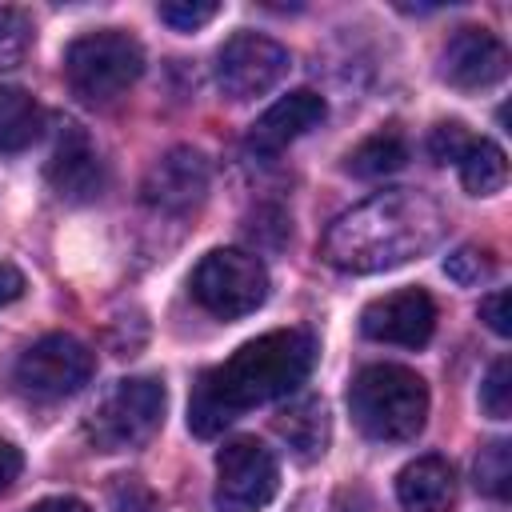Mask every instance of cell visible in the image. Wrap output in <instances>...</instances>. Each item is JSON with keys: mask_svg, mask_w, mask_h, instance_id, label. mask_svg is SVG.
<instances>
[{"mask_svg": "<svg viewBox=\"0 0 512 512\" xmlns=\"http://www.w3.org/2000/svg\"><path fill=\"white\" fill-rule=\"evenodd\" d=\"M316 360V340L304 328H276L240 344L224 364L208 368L188 400V428L196 436L224 432L256 404L296 392Z\"/></svg>", "mask_w": 512, "mask_h": 512, "instance_id": "obj_1", "label": "cell"}, {"mask_svg": "<svg viewBox=\"0 0 512 512\" xmlns=\"http://www.w3.org/2000/svg\"><path fill=\"white\" fill-rule=\"evenodd\" d=\"M444 228V208L428 192L388 188L332 220L324 232V260L352 276L388 272L436 248Z\"/></svg>", "mask_w": 512, "mask_h": 512, "instance_id": "obj_2", "label": "cell"}, {"mask_svg": "<svg viewBox=\"0 0 512 512\" xmlns=\"http://www.w3.org/2000/svg\"><path fill=\"white\" fill-rule=\"evenodd\" d=\"M348 412L368 440L404 444L428 420V388L412 368L400 364H368L352 376Z\"/></svg>", "mask_w": 512, "mask_h": 512, "instance_id": "obj_3", "label": "cell"}, {"mask_svg": "<svg viewBox=\"0 0 512 512\" xmlns=\"http://www.w3.org/2000/svg\"><path fill=\"white\" fill-rule=\"evenodd\" d=\"M144 72V48L120 32L100 28L88 36H76L64 52V76L68 88L88 104H108L120 92H128Z\"/></svg>", "mask_w": 512, "mask_h": 512, "instance_id": "obj_4", "label": "cell"}, {"mask_svg": "<svg viewBox=\"0 0 512 512\" xmlns=\"http://www.w3.org/2000/svg\"><path fill=\"white\" fill-rule=\"evenodd\" d=\"M164 420V384L152 376L120 380L84 420V436L96 452H128L152 440Z\"/></svg>", "mask_w": 512, "mask_h": 512, "instance_id": "obj_5", "label": "cell"}, {"mask_svg": "<svg viewBox=\"0 0 512 512\" xmlns=\"http://www.w3.org/2000/svg\"><path fill=\"white\" fill-rule=\"evenodd\" d=\"M188 288L204 312L220 320H236L268 300V268L260 264V256L244 248H216L196 264Z\"/></svg>", "mask_w": 512, "mask_h": 512, "instance_id": "obj_6", "label": "cell"}, {"mask_svg": "<svg viewBox=\"0 0 512 512\" xmlns=\"http://www.w3.org/2000/svg\"><path fill=\"white\" fill-rule=\"evenodd\" d=\"M92 368H96V356L88 352V344H80L76 336L52 332L20 352L12 380L32 400H64L92 380Z\"/></svg>", "mask_w": 512, "mask_h": 512, "instance_id": "obj_7", "label": "cell"}, {"mask_svg": "<svg viewBox=\"0 0 512 512\" xmlns=\"http://www.w3.org/2000/svg\"><path fill=\"white\" fill-rule=\"evenodd\" d=\"M280 488V464L276 456L252 440L236 436L216 452V512H260Z\"/></svg>", "mask_w": 512, "mask_h": 512, "instance_id": "obj_8", "label": "cell"}, {"mask_svg": "<svg viewBox=\"0 0 512 512\" xmlns=\"http://www.w3.org/2000/svg\"><path fill=\"white\" fill-rule=\"evenodd\" d=\"M292 68V56L284 44L260 32H236L216 52V84L228 100H256L272 92Z\"/></svg>", "mask_w": 512, "mask_h": 512, "instance_id": "obj_9", "label": "cell"}, {"mask_svg": "<svg viewBox=\"0 0 512 512\" xmlns=\"http://www.w3.org/2000/svg\"><path fill=\"white\" fill-rule=\"evenodd\" d=\"M360 332L376 344L424 348L436 332V304L424 288H400V292L376 296L360 312Z\"/></svg>", "mask_w": 512, "mask_h": 512, "instance_id": "obj_10", "label": "cell"}, {"mask_svg": "<svg viewBox=\"0 0 512 512\" xmlns=\"http://www.w3.org/2000/svg\"><path fill=\"white\" fill-rule=\"evenodd\" d=\"M508 72V48L488 28H456L440 48V76L452 88L476 92L500 84Z\"/></svg>", "mask_w": 512, "mask_h": 512, "instance_id": "obj_11", "label": "cell"}, {"mask_svg": "<svg viewBox=\"0 0 512 512\" xmlns=\"http://www.w3.org/2000/svg\"><path fill=\"white\" fill-rule=\"evenodd\" d=\"M48 184L68 204H88L104 192L108 184L104 160L80 124H64V132L56 136V148L48 160Z\"/></svg>", "mask_w": 512, "mask_h": 512, "instance_id": "obj_12", "label": "cell"}, {"mask_svg": "<svg viewBox=\"0 0 512 512\" xmlns=\"http://www.w3.org/2000/svg\"><path fill=\"white\" fill-rule=\"evenodd\" d=\"M140 192H144V204L160 212H188L208 192V160L196 148H172L148 168Z\"/></svg>", "mask_w": 512, "mask_h": 512, "instance_id": "obj_13", "label": "cell"}, {"mask_svg": "<svg viewBox=\"0 0 512 512\" xmlns=\"http://www.w3.org/2000/svg\"><path fill=\"white\" fill-rule=\"evenodd\" d=\"M324 116H328L324 96H316L312 88L288 92V96H280L268 112L256 116V124L248 128V152H256V156H276V152H284L292 140H300L308 128H316Z\"/></svg>", "mask_w": 512, "mask_h": 512, "instance_id": "obj_14", "label": "cell"}, {"mask_svg": "<svg viewBox=\"0 0 512 512\" xmlns=\"http://www.w3.org/2000/svg\"><path fill=\"white\" fill-rule=\"evenodd\" d=\"M404 512H448L456 504V472L444 456H416L396 476Z\"/></svg>", "mask_w": 512, "mask_h": 512, "instance_id": "obj_15", "label": "cell"}, {"mask_svg": "<svg viewBox=\"0 0 512 512\" xmlns=\"http://www.w3.org/2000/svg\"><path fill=\"white\" fill-rule=\"evenodd\" d=\"M272 428L280 432V440L300 460H316L328 448V412H324V404L316 396H300L288 408H280L276 420H272Z\"/></svg>", "mask_w": 512, "mask_h": 512, "instance_id": "obj_16", "label": "cell"}, {"mask_svg": "<svg viewBox=\"0 0 512 512\" xmlns=\"http://www.w3.org/2000/svg\"><path fill=\"white\" fill-rule=\"evenodd\" d=\"M44 128V108L24 88H0V152H24Z\"/></svg>", "mask_w": 512, "mask_h": 512, "instance_id": "obj_17", "label": "cell"}, {"mask_svg": "<svg viewBox=\"0 0 512 512\" xmlns=\"http://www.w3.org/2000/svg\"><path fill=\"white\" fill-rule=\"evenodd\" d=\"M408 164V144H404V136L400 132H372L368 140H360L352 152H348V160H344V168L352 172V176H360V180H380V176H392V172H400Z\"/></svg>", "mask_w": 512, "mask_h": 512, "instance_id": "obj_18", "label": "cell"}, {"mask_svg": "<svg viewBox=\"0 0 512 512\" xmlns=\"http://www.w3.org/2000/svg\"><path fill=\"white\" fill-rule=\"evenodd\" d=\"M460 180L472 196H492L508 184V160L500 144L492 140H472V148L460 156Z\"/></svg>", "mask_w": 512, "mask_h": 512, "instance_id": "obj_19", "label": "cell"}, {"mask_svg": "<svg viewBox=\"0 0 512 512\" xmlns=\"http://www.w3.org/2000/svg\"><path fill=\"white\" fill-rule=\"evenodd\" d=\"M476 488L492 500H508L512 492V444L508 440H488L476 456Z\"/></svg>", "mask_w": 512, "mask_h": 512, "instance_id": "obj_20", "label": "cell"}, {"mask_svg": "<svg viewBox=\"0 0 512 512\" xmlns=\"http://www.w3.org/2000/svg\"><path fill=\"white\" fill-rule=\"evenodd\" d=\"M480 408L492 420H508V412H512V364H508V356H500L488 368V376L480 384Z\"/></svg>", "mask_w": 512, "mask_h": 512, "instance_id": "obj_21", "label": "cell"}, {"mask_svg": "<svg viewBox=\"0 0 512 512\" xmlns=\"http://www.w3.org/2000/svg\"><path fill=\"white\" fill-rule=\"evenodd\" d=\"M32 44V24L16 8H0V72L16 68Z\"/></svg>", "mask_w": 512, "mask_h": 512, "instance_id": "obj_22", "label": "cell"}, {"mask_svg": "<svg viewBox=\"0 0 512 512\" xmlns=\"http://www.w3.org/2000/svg\"><path fill=\"white\" fill-rule=\"evenodd\" d=\"M444 272H448L456 284L472 288V284H484V280H492V272H496V260H492V252L464 244V248H456V252L444 260Z\"/></svg>", "mask_w": 512, "mask_h": 512, "instance_id": "obj_23", "label": "cell"}, {"mask_svg": "<svg viewBox=\"0 0 512 512\" xmlns=\"http://www.w3.org/2000/svg\"><path fill=\"white\" fill-rule=\"evenodd\" d=\"M472 148V132L460 124V120H444L432 128L428 136V152L436 164H460V156Z\"/></svg>", "mask_w": 512, "mask_h": 512, "instance_id": "obj_24", "label": "cell"}, {"mask_svg": "<svg viewBox=\"0 0 512 512\" xmlns=\"http://www.w3.org/2000/svg\"><path fill=\"white\" fill-rule=\"evenodd\" d=\"M156 12H160V20L172 24L176 32H196V28H204V24L220 12V4H212V0H168V4H160Z\"/></svg>", "mask_w": 512, "mask_h": 512, "instance_id": "obj_25", "label": "cell"}, {"mask_svg": "<svg viewBox=\"0 0 512 512\" xmlns=\"http://www.w3.org/2000/svg\"><path fill=\"white\" fill-rule=\"evenodd\" d=\"M480 320L496 332V336H512V292L496 288L480 300Z\"/></svg>", "mask_w": 512, "mask_h": 512, "instance_id": "obj_26", "label": "cell"}, {"mask_svg": "<svg viewBox=\"0 0 512 512\" xmlns=\"http://www.w3.org/2000/svg\"><path fill=\"white\" fill-rule=\"evenodd\" d=\"M112 512H152V492L136 480V476H124V480H116L112 484Z\"/></svg>", "mask_w": 512, "mask_h": 512, "instance_id": "obj_27", "label": "cell"}, {"mask_svg": "<svg viewBox=\"0 0 512 512\" xmlns=\"http://www.w3.org/2000/svg\"><path fill=\"white\" fill-rule=\"evenodd\" d=\"M24 296V272L8 260H0V308H8L12 300Z\"/></svg>", "mask_w": 512, "mask_h": 512, "instance_id": "obj_28", "label": "cell"}, {"mask_svg": "<svg viewBox=\"0 0 512 512\" xmlns=\"http://www.w3.org/2000/svg\"><path fill=\"white\" fill-rule=\"evenodd\" d=\"M20 468H24L20 452H16L8 440H0V492H4V488H12V480L20 476Z\"/></svg>", "mask_w": 512, "mask_h": 512, "instance_id": "obj_29", "label": "cell"}, {"mask_svg": "<svg viewBox=\"0 0 512 512\" xmlns=\"http://www.w3.org/2000/svg\"><path fill=\"white\" fill-rule=\"evenodd\" d=\"M28 512H88V504H84V500H76V496H52V500L32 504Z\"/></svg>", "mask_w": 512, "mask_h": 512, "instance_id": "obj_30", "label": "cell"}]
</instances>
